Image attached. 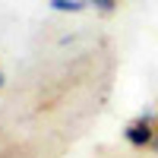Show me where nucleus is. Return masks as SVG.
<instances>
[{
  "mask_svg": "<svg viewBox=\"0 0 158 158\" xmlns=\"http://www.w3.org/2000/svg\"><path fill=\"white\" fill-rule=\"evenodd\" d=\"M123 136L130 146H136V149H146L155 142V130H152V117H139V120H133L127 130H123Z\"/></svg>",
  "mask_w": 158,
  "mask_h": 158,
  "instance_id": "f257e3e1",
  "label": "nucleus"
},
{
  "mask_svg": "<svg viewBox=\"0 0 158 158\" xmlns=\"http://www.w3.org/2000/svg\"><path fill=\"white\" fill-rule=\"evenodd\" d=\"M0 89H3V73H0Z\"/></svg>",
  "mask_w": 158,
  "mask_h": 158,
  "instance_id": "20e7f679",
  "label": "nucleus"
},
{
  "mask_svg": "<svg viewBox=\"0 0 158 158\" xmlns=\"http://www.w3.org/2000/svg\"><path fill=\"white\" fill-rule=\"evenodd\" d=\"M85 3L95 6V10H101V13H114V6H117L114 0H85Z\"/></svg>",
  "mask_w": 158,
  "mask_h": 158,
  "instance_id": "7ed1b4c3",
  "label": "nucleus"
},
{
  "mask_svg": "<svg viewBox=\"0 0 158 158\" xmlns=\"http://www.w3.org/2000/svg\"><path fill=\"white\" fill-rule=\"evenodd\" d=\"M51 10H57V13H79V10H85V0H51Z\"/></svg>",
  "mask_w": 158,
  "mask_h": 158,
  "instance_id": "f03ea898",
  "label": "nucleus"
}]
</instances>
